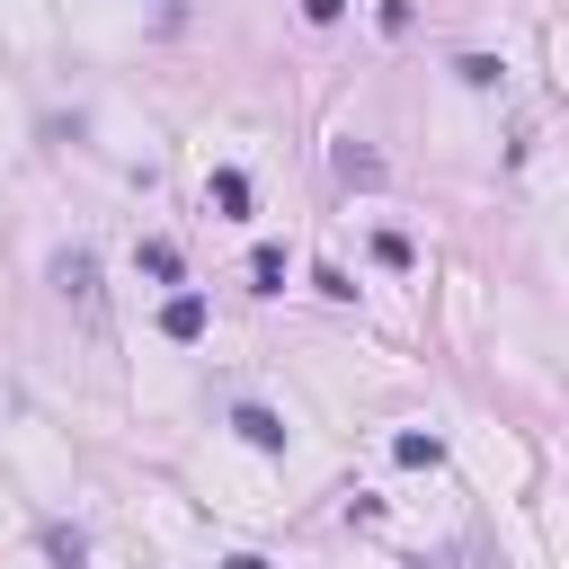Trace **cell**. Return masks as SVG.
<instances>
[{
    "instance_id": "6da1fadb",
    "label": "cell",
    "mask_w": 569,
    "mask_h": 569,
    "mask_svg": "<svg viewBox=\"0 0 569 569\" xmlns=\"http://www.w3.org/2000/svg\"><path fill=\"white\" fill-rule=\"evenodd\" d=\"M53 284H62V302H71L80 320H98V258H89V249H62V258H53Z\"/></svg>"
},
{
    "instance_id": "7a4b0ae2",
    "label": "cell",
    "mask_w": 569,
    "mask_h": 569,
    "mask_svg": "<svg viewBox=\"0 0 569 569\" xmlns=\"http://www.w3.org/2000/svg\"><path fill=\"white\" fill-rule=\"evenodd\" d=\"M160 329H169L178 347H196V338H204V302H196V293H169V311H160Z\"/></svg>"
},
{
    "instance_id": "3957f363",
    "label": "cell",
    "mask_w": 569,
    "mask_h": 569,
    "mask_svg": "<svg viewBox=\"0 0 569 569\" xmlns=\"http://www.w3.org/2000/svg\"><path fill=\"white\" fill-rule=\"evenodd\" d=\"M338 178H347V187H382V151H365V142H338Z\"/></svg>"
},
{
    "instance_id": "277c9868",
    "label": "cell",
    "mask_w": 569,
    "mask_h": 569,
    "mask_svg": "<svg viewBox=\"0 0 569 569\" xmlns=\"http://www.w3.org/2000/svg\"><path fill=\"white\" fill-rule=\"evenodd\" d=\"M249 284H258V293H284V249H276V240L249 249Z\"/></svg>"
},
{
    "instance_id": "5b68a950",
    "label": "cell",
    "mask_w": 569,
    "mask_h": 569,
    "mask_svg": "<svg viewBox=\"0 0 569 569\" xmlns=\"http://www.w3.org/2000/svg\"><path fill=\"white\" fill-rule=\"evenodd\" d=\"M231 427H240V436H249V445H267V453H276V445H284V427H276V409H240V418H231Z\"/></svg>"
},
{
    "instance_id": "8992f818",
    "label": "cell",
    "mask_w": 569,
    "mask_h": 569,
    "mask_svg": "<svg viewBox=\"0 0 569 569\" xmlns=\"http://www.w3.org/2000/svg\"><path fill=\"white\" fill-rule=\"evenodd\" d=\"M213 204H222V213H249V178H240V169H213Z\"/></svg>"
},
{
    "instance_id": "52a82bcc",
    "label": "cell",
    "mask_w": 569,
    "mask_h": 569,
    "mask_svg": "<svg viewBox=\"0 0 569 569\" xmlns=\"http://www.w3.org/2000/svg\"><path fill=\"white\" fill-rule=\"evenodd\" d=\"M142 276H160V284H178V249H169V240H142Z\"/></svg>"
},
{
    "instance_id": "ba28073f",
    "label": "cell",
    "mask_w": 569,
    "mask_h": 569,
    "mask_svg": "<svg viewBox=\"0 0 569 569\" xmlns=\"http://www.w3.org/2000/svg\"><path fill=\"white\" fill-rule=\"evenodd\" d=\"M302 18H320V27H329V18H347V0H302Z\"/></svg>"
},
{
    "instance_id": "9c48e42d",
    "label": "cell",
    "mask_w": 569,
    "mask_h": 569,
    "mask_svg": "<svg viewBox=\"0 0 569 569\" xmlns=\"http://www.w3.org/2000/svg\"><path fill=\"white\" fill-rule=\"evenodd\" d=\"M222 569H267V560H258V551H231V560H222Z\"/></svg>"
}]
</instances>
